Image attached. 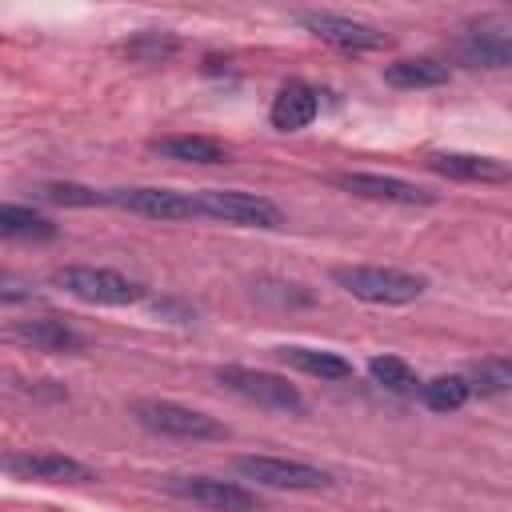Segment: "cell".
I'll use <instances>...</instances> for the list:
<instances>
[{
	"mask_svg": "<svg viewBox=\"0 0 512 512\" xmlns=\"http://www.w3.org/2000/svg\"><path fill=\"white\" fill-rule=\"evenodd\" d=\"M164 492L200 504L208 512H260L256 492L232 484V480H216V476H164Z\"/></svg>",
	"mask_w": 512,
	"mask_h": 512,
	"instance_id": "9c48e42d",
	"label": "cell"
},
{
	"mask_svg": "<svg viewBox=\"0 0 512 512\" xmlns=\"http://www.w3.org/2000/svg\"><path fill=\"white\" fill-rule=\"evenodd\" d=\"M192 204H196V216H208V220H220V224L264 228V232L284 228V212H280L268 196H256V192H240V188H204V192L192 196Z\"/></svg>",
	"mask_w": 512,
	"mask_h": 512,
	"instance_id": "277c9868",
	"label": "cell"
},
{
	"mask_svg": "<svg viewBox=\"0 0 512 512\" xmlns=\"http://www.w3.org/2000/svg\"><path fill=\"white\" fill-rule=\"evenodd\" d=\"M216 380L236 392L240 400L264 408V412H280V416H300L308 404L300 396L296 384H288L284 376L276 372H260V368H244V364H220L216 368Z\"/></svg>",
	"mask_w": 512,
	"mask_h": 512,
	"instance_id": "5b68a950",
	"label": "cell"
},
{
	"mask_svg": "<svg viewBox=\"0 0 512 512\" xmlns=\"http://www.w3.org/2000/svg\"><path fill=\"white\" fill-rule=\"evenodd\" d=\"M296 24L304 32H312L316 40L332 44V48H344V52H376V48H388V32L368 24V20H356V16H344V12H296Z\"/></svg>",
	"mask_w": 512,
	"mask_h": 512,
	"instance_id": "ba28073f",
	"label": "cell"
},
{
	"mask_svg": "<svg viewBox=\"0 0 512 512\" xmlns=\"http://www.w3.org/2000/svg\"><path fill=\"white\" fill-rule=\"evenodd\" d=\"M104 204H116L132 216H144V220H192L196 216V204L192 196L184 192H172V188H152V184H140V188H108L104 192Z\"/></svg>",
	"mask_w": 512,
	"mask_h": 512,
	"instance_id": "8fae6325",
	"label": "cell"
},
{
	"mask_svg": "<svg viewBox=\"0 0 512 512\" xmlns=\"http://www.w3.org/2000/svg\"><path fill=\"white\" fill-rule=\"evenodd\" d=\"M368 372H372V380H376L380 388H388V392H396V396H408V392L420 388L416 368H412L408 360H400V356H372V360H368Z\"/></svg>",
	"mask_w": 512,
	"mask_h": 512,
	"instance_id": "44dd1931",
	"label": "cell"
},
{
	"mask_svg": "<svg viewBox=\"0 0 512 512\" xmlns=\"http://www.w3.org/2000/svg\"><path fill=\"white\" fill-rule=\"evenodd\" d=\"M468 380L464 376H432L428 384H420V400H424V408H432V412H456V408H464L468 404Z\"/></svg>",
	"mask_w": 512,
	"mask_h": 512,
	"instance_id": "ffe728a7",
	"label": "cell"
},
{
	"mask_svg": "<svg viewBox=\"0 0 512 512\" xmlns=\"http://www.w3.org/2000/svg\"><path fill=\"white\" fill-rule=\"evenodd\" d=\"M20 300H28V288H20V284H4V280H0V304H20Z\"/></svg>",
	"mask_w": 512,
	"mask_h": 512,
	"instance_id": "484cf974",
	"label": "cell"
},
{
	"mask_svg": "<svg viewBox=\"0 0 512 512\" xmlns=\"http://www.w3.org/2000/svg\"><path fill=\"white\" fill-rule=\"evenodd\" d=\"M152 152L168 156V160H180V164H224L232 152L228 144L212 140V136H192V132H180V136H156L152 140Z\"/></svg>",
	"mask_w": 512,
	"mask_h": 512,
	"instance_id": "2e32d148",
	"label": "cell"
},
{
	"mask_svg": "<svg viewBox=\"0 0 512 512\" xmlns=\"http://www.w3.org/2000/svg\"><path fill=\"white\" fill-rule=\"evenodd\" d=\"M36 196H40V200H52V204H68V208H92V204H104V192L84 188V184H40Z\"/></svg>",
	"mask_w": 512,
	"mask_h": 512,
	"instance_id": "cb8c5ba5",
	"label": "cell"
},
{
	"mask_svg": "<svg viewBox=\"0 0 512 512\" xmlns=\"http://www.w3.org/2000/svg\"><path fill=\"white\" fill-rule=\"evenodd\" d=\"M276 356L296 368V372H308V376H320V380H348L352 376V364L340 356V352H324V348H300V344H284L276 348Z\"/></svg>",
	"mask_w": 512,
	"mask_h": 512,
	"instance_id": "e0dca14e",
	"label": "cell"
},
{
	"mask_svg": "<svg viewBox=\"0 0 512 512\" xmlns=\"http://www.w3.org/2000/svg\"><path fill=\"white\" fill-rule=\"evenodd\" d=\"M468 380V392H480V396H500L512 388V364L504 356H488L480 364H472V372L464 376Z\"/></svg>",
	"mask_w": 512,
	"mask_h": 512,
	"instance_id": "7402d4cb",
	"label": "cell"
},
{
	"mask_svg": "<svg viewBox=\"0 0 512 512\" xmlns=\"http://www.w3.org/2000/svg\"><path fill=\"white\" fill-rule=\"evenodd\" d=\"M0 472L16 476V480H36V484H88L96 480V472L76 460V456H64V452H52V448H20V452H0Z\"/></svg>",
	"mask_w": 512,
	"mask_h": 512,
	"instance_id": "8992f818",
	"label": "cell"
},
{
	"mask_svg": "<svg viewBox=\"0 0 512 512\" xmlns=\"http://www.w3.org/2000/svg\"><path fill=\"white\" fill-rule=\"evenodd\" d=\"M0 236L24 240V244H44V240H56V224L28 204H0Z\"/></svg>",
	"mask_w": 512,
	"mask_h": 512,
	"instance_id": "ac0fdd59",
	"label": "cell"
},
{
	"mask_svg": "<svg viewBox=\"0 0 512 512\" xmlns=\"http://www.w3.org/2000/svg\"><path fill=\"white\" fill-rule=\"evenodd\" d=\"M176 48H180V40L172 32H140L136 40L124 44V56H132L140 64H164L168 56H176Z\"/></svg>",
	"mask_w": 512,
	"mask_h": 512,
	"instance_id": "603a6c76",
	"label": "cell"
},
{
	"mask_svg": "<svg viewBox=\"0 0 512 512\" xmlns=\"http://www.w3.org/2000/svg\"><path fill=\"white\" fill-rule=\"evenodd\" d=\"M328 276H332V284L344 288L352 300L384 304V308L412 304V300H420L424 288H428V280H424L420 272L384 268V264H336Z\"/></svg>",
	"mask_w": 512,
	"mask_h": 512,
	"instance_id": "6da1fadb",
	"label": "cell"
},
{
	"mask_svg": "<svg viewBox=\"0 0 512 512\" xmlns=\"http://www.w3.org/2000/svg\"><path fill=\"white\" fill-rule=\"evenodd\" d=\"M452 56L468 68H508L512 64V36L500 24H476L452 36Z\"/></svg>",
	"mask_w": 512,
	"mask_h": 512,
	"instance_id": "7c38bea8",
	"label": "cell"
},
{
	"mask_svg": "<svg viewBox=\"0 0 512 512\" xmlns=\"http://www.w3.org/2000/svg\"><path fill=\"white\" fill-rule=\"evenodd\" d=\"M316 112H320L316 88H308L304 80H288V84L276 92L268 120H272V128H280V132H300V128H308V124L316 120Z\"/></svg>",
	"mask_w": 512,
	"mask_h": 512,
	"instance_id": "9a60e30c",
	"label": "cell"
},
{
	"mask_svg": "<svg viewBox=\"0 0 512 512\" xmlns=\"http://www.w3.org/2000/svg\"><path fill=\"white\" fill-rule=\"evenodd\" d=\"M8 336L12 340H20V344H28V348H36V352H80L84 348V336L72 328V324H64V320H52V316H32V320H16L12 328H8Z\"/></svg>",
	"mask_w": 512,
	"mask_h": 512,
	"instance_id": "5bb4252c",
	"label": "cell"
},
{
	"mask_svg": "<svg viewBox=\"0 0 512 512\" xmlns=\"http://www.w3.org/2000/svg\"><path fill=\"white\" fill-rule=\"evenodd\" d=\"M152 312H156V316H172L176 324L196 320V308H188V304H180V300H156V304H152Z\"/></svg>",
	"mask_w": 512,
	"mask_h": 512,
	"instance_id": "d4e9b609",
	"label": "cell"
},
{
	"mask_svg": "<svg viewBox=\"0 0 512 512\" xmlns=\"http://www.w3.org/2000/svg\"><path fill=\"white\" fill-rule=\"evenodd\" d=\"M236 472L244 480H256L264 488H284V492H316L332 484L328 468H316L308 460H284V456H236Z\"/></svg>",
	"mask_w": 512,
	"mask_h": 512,
	"instance_id": "52a82bcc",
	"label": "cell"
},
{
	"mask_svg": "<svg viewBox=\"0 0 512 512\" xmlns=\"http://www.w3.org/2000/svg\"><path fill=\"white\" fill-rule=\"evenodd\" d=\"M52 284L84 304H104V308H128V304L144 300L140 280H132L116 268H96V264H64L52 272Z\"/></svg>",
	"mask_w": 512,
	"mask_h": 512,
	"instance_id": "7a4b0ae2",
	"label": "cell"
},
{
	"mask_svg": "<svg viewBox=\"0 0 512 512\" xmlns=\"http://www.w3.org/2000/svg\"><path fill=\"white\" fill-rule=\"evenodd\" d=\"M132 420L152 432V436H168V440H224L228 428L200 412V408H188V404H176V400H160V396H144L132 404Z\"/></svg>",
	"mask_w": 512,
	"mask_h": 512,
	"instance_id": "3957f363",
	"label": "cell"
},
{
	"mask_svg": "<svg viewBox=\"0 0 512 512\" xmlns=\"http://www.w3.org/2000/svg\"><path fill=\"white\" fill-rule=\"evenodd\" d=\"M332 184L352 192V196L380 200V204H400V208H428V204H436V192H428V188H420L412 180H400V176H380V172H336Z\"/></svg>",
	"mask_w": 512,
	"mask_h": 512,
	"instance_id": "30bf717a",
	"label": "cell"
},
{
	"mask_svg": "<svg viewBox=\"0 0 512 512\" xmlns=\"http://www.w3.org/2000/svg\"><path fill=\"white\" fill-rule=\"evenodd\" d=\"M384 80L392 88H440V84H448V64L436 56H412V60L388 64Z\"/></svg>",
	"mask_w": 512,
	"mask_h": 512,
	"instance_id": "d6986e66",
	"label": "cell"
},
{
	"mask_svg": "<svg viewBox=\"0 0 512 512\" xmlns=\"http://www.w3.org/2000/svg\"><path fill=\"white\" fill-rule=\"evenodd\" d=\"M424 164L436 176L464 180V184H504L508 180V164L496 156H480V152H432Z\"/></svg>",
	"mask_w": 512,
	"mask_h": 512,
	"instance_id": "4fadbf2b",
	"label": "cell"
}]
</instances>
